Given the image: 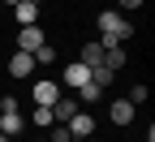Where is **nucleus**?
Segmentation results:
<instances>
[{
	"label": "nucleus",
	"instance_id": "1",
	"mask_svg": "<svg viewBox=\"0 0 155 142\" xmlns=\"http://www.w3.org/2000/svg\"><path fill=\"white\" fill-rule=\"evenodd\" d=\"M99 35H104L99 43H104V48H112V43H121V39H129V35H134V26H129L116 9H104V13H99Z\"/></svg>",
	"mask_w": 155,
	"mask_h": 142
},
{
	"label": "nucleus",
	"instance_id": "2",
	"mask_svg": "<svg viewBox=\"0 0 155 142\" xmlns=\"http://www.w3.org/2000/svg\"><path fill=\"white\" fill-rule=\"evenodd\" d=\"M22 129H26V116L17 112L13 99H5V104H0V134H5V138H17Z\"/></svg>",
	"mask_w": 155,
	"mask_h": 142
},
{
	"label": "nucleus",
	"instance_id": "3",
	"mask_svg": "<svg viewBox=\"0 0 155 142\" xmlns=\"http://www.w3.org/2000/svg\"><path fill=\"white\" fill-rule=\"evenodd\" d=\"M30 95H35V104H39V108H52V104H56V99H61V86H56V82H52V78H39V82H35V91H30Z\"/></svg>",
	"mask_w": 155,
	"mask_h": 142
},
{
	"label": "nucleus",
	"instance_id": "4",
	"mask_svg": "<svg viewBox=\"0 0 155 142\" xmlns=\"http://www.w3.org/2000/svg\"><path fill=\"white\" fill-rule=\"evenodd\" d=\"M65 129H69V138H91V134H95V116H91V112H73V116L65 121Z\"/></svg>",
	"mask_w": 155,
	"mask_h": 142
},
{
	"label": "nucleus",
	"instance_id": "5",
	"mask_svg": "<svg viewBox=\"0 0 155 142\" xmlns=\"http://www.w3.org/2000/svg\"><path fill=\"white\" fill-rule=\"evenodd\" d=\"M35 48H43V30L39 26H22L17 30V52H35Z\"/></svg>",
	"mask_w": 155,
	"mask_h": 142
},
{
	"label": "nucleus",
	"instance_id": "6",
	"mask_svg": "<svg viewBox=\"0 0 155 142\" xmlns=\"http://www.w3.org/2000/svg\"><path fill=\"white\" fill-rule=\"evenodd\" d=\"M9 73H13V78H30V73H35V56H30V52H13Z\"/></svg>",
	"mask_w": 155,
	"mask_h": 142
},
{
	"label": "nucleus",
	"instance_id": "7",
	"mask_svg": "<svg viewBox=\"0 0 155 142\" xmlns=\"http://www.w3.org/2000/svg\"><path fill=\"white\" fill-rule=\"evenodd\" d=\"M86 82H91V69L82 65V60H73V65L65 69V86H73V91H78V86H86Z\"/></svg>",
	"mask_w": 155,
	"mask_h": 142
},
{
	"label": "nucleus",
	"instance_id": "8",
	"mask_svg": "<svg viewBox=\"0 0 155 142\" xmlns=\"http://www.w3.org/2000/svg\"><path fill=\"white\" fill-rule=\"evenodd\" d=\"M108 116H112V125H129V121H134V104H129V99H112Z\"/></svg>",
	"mask_w": 155,
	"mask_h": 142
},
{
	"label": "nucleus",
	"instance_id": "9",
	"mask_svg": "<svg viewBox=\"0 0 155 142\" xmlns=\"http://www.w3.org/2000/svg\"><path fill=\"white\" fill-rule=\"evenodd\" d=\"M82 65H86V69H95V65H104V43H99V39H91V43L82 48Z\"/></svg>",
	"mask_w": 155,
	"mask_h": 142
},
{
	"label": "nucleus",
	"instance_id": "10",
	"mask_svg": "<svg viewBox=\"0 0 155 142\" xmlns=\"http://www.w3.org/2000/svg\"><path fill=\"white\" fill-rule=\"evenodd\" d=\"M73 112H78V104H73V99H56V104H52V121H56V125H65Z\"/></svg>",
	"mask_w": 155,
	"mask_h": 142
},
{
	"label": "nucleus",
	"instance_id": "11",
	"mask_svg": "<svg viewBox=\"0 0 155 142\" xmlns=\"http://www.w3.org/2000/svg\"><path fill=\"white\" fill-rule=\"evenodd\" d=\"M104 65L116 73V69H125V48L121 43H112V48H104Z\"/></svg>",
	"mask_w": 155,
	"mask_h": 142
},
{
	"label": "nucleus",
	"instance_id": "12",
	"mask_svg": "<svg viewBox=\"0 0 155 142\" xmlns=\"http://www.w3.org/2000/svg\"><path fill=\"white\" fill-rule=\"evenodd\" d=\"M17 22H22V26H35V22H39V5H30V0H17Z\"/></svg>",
	"mask_w": 155,
	"mask_h": 142
},
{
	"label": "nucleus",
	"instance_id": "13",
	"mask_svg": "<svg viewBox=\"0 0 155 142\" xmlns=\"http://www.w3.org/2000/svg\"><path fill=\"white\" fill-rule=\"evenodd\" d=\"M78 95H82V104H99V99H104V86L86 82V86H78Z\"/></svg>",
	"mask_w": 155,
	"mask_h": 142
},
{
	"label": "nucleus",
	"instance_id": "14",
	"mask_svg": "<svg viewBox=\"0 0 155 142\" xmlns=\"http://www.w3.org/2000/svg\"><path fill=\"white\" fill-rule=\"evenodd\" d=\"M30 56H35V65H52V60H56V48H52V43H43V48H35Z\"/></svg>",
	"mask_w": 155,
	"mask_h": 142
},
{
	"label": "nucleus",
	"instance_id": "15",
	"mask_svg": "<svg viewBox=\"0 0 155 142\" xmlns=\"http://www.w3.org/2000/svg\"><path fill=\"white\" fill-rule=\"evenodd\" d=\"M30 121H35L39 129H52V125H56V121H52V108H35V116H30Z\"/></svg>",
	"mask_w": 155,
	"mask_h": 142
},
{
	"label": "nucleus",
	"instance_id": "16",
	"mask_svg": "<svg viewBox=\"0 0 155 142\" xmlns=\"http://www.w3.org/2000/svg\"><path fill=\"white\" fill-rule=\"evenodd\" d=\"M48 142H73V138H69V129H65V125H52V134H48Z\"/></svg>",
	"mask_w": 155,
	"mask_h": 142
},
{
	"label": "nucleus",
	"instance_id": "17",
	"mask_svg": "<svg viewBox=\"0 0 155 142\" xmlns=\"http://www.w3.org/2000/svg\"><path fill=\"white\" fill-rule=\"evenodd\" d=\"M142 99H147V82H138V86H134V91H129V104H134V108H138V104H142Z\"/></svg>",
	"mask_w": 155,
	"mask_h": 142
},
{
	"label": "nucleus",
	"instance_id": "18",
	"mask_svg": "<svg viewBox=\"0 0 155 142\" xmlns=\"http://www.w3.org/2000/svg\"><path fill=\"white\" fill-rule=\"evenodd\" d=\"M121 5H125V9H138V5H142V0H121Z\"/></svg>",
	"mask_w": 155,
	"mask_h": 142
},
{
	"label": "nucleus",
	"instance_id": "19",
	"mask_svg": "<svg viewBox=\"0 0 155 142\" xmlns=\"http://www.w3.org/2000/svg\"><path fill=\"white\" fill-rule=\"evenodd\" d=\"M5 5H17V0H5Z\"/></svg>",
	"mask_w": 155,
	"mask_h": 142
},
{
	"label": "nucleus",
	"instance_id": "20",
	"mask_svg": "<svg viewBox=\"0 0 155 142\" xmlns=\"http://www.w3.org/2000/svg\"><path fill=\"white\" fill-rule=\"evenodd\" d=\"M0 142H9V138H5V134H0Z\"/></svg>",
	"mask_w": 155,
	"mask_h": 142
},
{
	"label": "nucleus",
	"instance_id": "21",
	"mask_svg": "<svg viewBox=\"0 0 155 142\" xmlns=\"http://www.w3.org/2000/svg\"><path fill=\"white\" fill-rule=\"evenodd\" d=\"M39 142H48V138H39Z\"/></svg>",
	"mask_w": 155,
	"mask_h": 142
}]
</instances>
